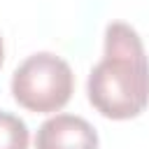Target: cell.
<instances>
[{"mask_svg": "<svg viewBox=\"0 0 149 149\" xmlns=\"http://www.w3.org/2000/svg\"><path fill=\"white\" fill-rule=\"evenodd\" d=\"M88 102L107 119H133L149 105V58L137 30L112 21L105 30V54L86 81Z\"/></svg>", "mask_w": 149, "mask_h": 149, "instance_id": "obj_1", "label": "cell"}, {"mask_svg": "<svg viewBox=\"0 0 149 149\" xmlns=\"http://www.w3.org/2000/svg\"><path fill=\"white\" fill-rule=\"evenodd\" d=\"M74 91V74L68 61L51 51L28 56L12 74V95L28 112H58Z\"/></svg>", "mask_w": 149, "mask_h": 149, "instance_id": "obj_2", "label": "cell"}, {"mask_svg": "<svg viewBox=\"0 0 149 149\" xmlns=\"http://www.w3.org/2000/svg\"><path fill=\"white\" fill-rule=\"evenodd\" d=\"M35 149H98V133L84 116L54 114L37 128Z\"/></svg>", "mask_w": 149, "mask_h": 149, "instance_id": "obj_3", "label": "cell"}, {"mask_svg": "<svg viewBox=\"0 0 149 149\" xmlns=\"http://www.w3.org/2000/svg\"><path fill=\"white\" fill-rule=\"evenodd\" d=\"M28 126L16 114L0 109V149H28Z\"/></svg>", "mask_w": 149, "mask_h": 149, "instance_id": "obj_4", "label": "cell"}, {"mask_svg": "<svg viewBox=\"0 0 149 149\" xmlns=\"http://www.w3.org/2000/svg\"><path fill=\"white\" fill-rule=\"evenodd\" d=\"M2 61H5V44H2V37H0V68H2Z\"/></svg>", "mask_w": 149, "mask_h": 149, "instance_id": "obj_5", "label": "cell"}]
</instances>
